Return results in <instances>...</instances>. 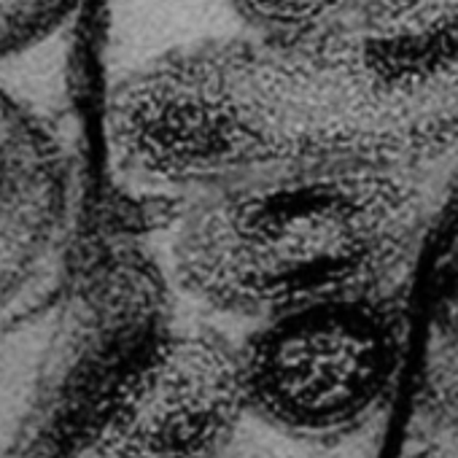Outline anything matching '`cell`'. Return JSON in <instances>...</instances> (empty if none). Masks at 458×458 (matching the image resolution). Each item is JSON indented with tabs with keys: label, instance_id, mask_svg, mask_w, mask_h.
<instances>
[{
	"label": "cell",
	"instance_id": "6",
	"mask_svg": "<svg viewBox=\"0 0 458 458\" xmlns=\"http://www.w3.org/2000/svg\"><path fill=\"white\" fill-rule=\"evenodd\" d=\"M246 33L297 38L337 25L345 0H229Z\"/></svg>",
	"mask_w": 458,
	"mask_h": 458
},
{
	"label": "cell",
	"instance_id": "1",
	"mask_svg": "<svg viewBox=\"0 0 458 458\" xmlns=\"http://www.w3.org/2000/svg\"><path fill=\"white\" fill-rule=\"evenodd\" d=\"M407 173L310 167L197 194L173 229L170 273L194 302L254 318L367 292L410 241Z\"/></svg>",
	"mask_w": 458,
	"mask_h": 458
},
{
	"label": "cell",
	"instance_id": "3",
	"mask_svg": "<svg viewBox=\"0 0 458 458\" xmlns=\"http://www.w3.org/2000/svg\"><path fill=\"white\" fill-rule=\"evenodd\" d=\"M246 415L241 351L208 329H157L106 391L100 458H208Z\"/></svg>",
	"mask_w": 458,
	"mask_h": 458
},
{
	"label": "cell",
	"instance_id": "2",
	"mask_svg": "<svg viewBox=\"0 0 458 458\" xmlns=\"http://www.w3.org/2000/svg\"><path fill=\"white\" fill-rule=\"evenodd\" d=\"M238 345L246 412L281 434L327 439L361 428L391 396L404 327L375 289L286 308Z\"/></svg>",
	"mask_w": 458,
	"mask_h": 458
},
{
	"label": "cell",
	"instance_id": "5",
	"mask_svg": "<svg viewBox=\"0 0 458 458\" xmlns=\"http://www.w3.org/2000/svg\"><path fill=\"white\" fill-rule=\"evenodd\" d=\"M87 0H0V73L65 63Z\"/></svg>",
	"mask_w": 458,
	"mask_h": 458
},
{
	"label": "cell",
	"instance_id": "4",
	"mask_svg": "<svg viewBox=\"0 0 458 458\" xmlns=\"http://www.w3.org/2000/svg\"><path fill=\"white\" fill-rule=\"evenodd\" d=\"M60 71L0 73V318L60 259L73 221L76 167L47 103Z\"/></svg>",
	"mask_w": 458,
	"mask_h": 458
}]
</instances>
